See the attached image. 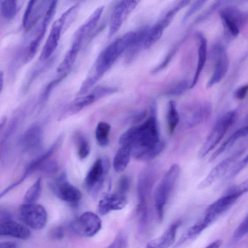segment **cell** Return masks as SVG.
<instances>
[{
    "mask_svg": "<svg viewBox=\"0 0 248 248\" xmlns=\"http://www.w3.org/2000/svg\"><path fill=\"white\" fill-rule=\"evenodd\" d=\"M241 196L232 188H231L225 195L208 206L203 218L194 225L196 230L201 233L228 210Z\"/></svg>",
    "mask_w": 248,
    "mask_h": 248,
    "instance_id": "cell-3",
    "label": "cell"
},
{
    "mask_svg": "<svg viewBox=\"0 0 248 248\" xmlns=\"http://www.w3.org/2000/svg\"><path fill=\"white\" fill-rule=\"evenodd\" d=\"M211 113V106L204 103L198 107L187 121L188 126L194 127L206 121Z\"/></svg>",
    "mask_w": 248,
    "mask_h": 248,
    "instance_id": "cell-26",
    "label": "cell"
},
{
    "mask_svg": "<svg viewBox=\"0 0 248 248\" xmlns=\"http://www.w3.org/2000/svg\"><path fill=\"white\" fill-rule=\"evenodd\" d=\"M131 184V178L128 176H123L120 179L118 192L125 195L130 189Z\"/></svg>",
    "mask_w": 248,
    "mask_h": 248,
    "instance_id": "cell-41",
    "label": "cell"
},
{
    "mask_svg": "<svg viewBox=\"0 0 248 248\" xmlns=\"http://www.w3.org/2000/svg\"><path fill=\"white\" fill-rule=\"evenodd\" d=\"M51 187L54 194L60 199L69 203L77 204L82 198V194L79 190L67 180L64 174L52 184Z\"/></svg>",
    "mask_w": 248,
    "mask_h": 248,
    "instance_id": "cell-11",
    "label": "cell"
},
{
    "mask_svg": "<svg viewBox=\"0 0 248 248\" xmlns=\"http://www.w3.org/2000/svg\"><path fill=\"white\" fill-rule=\"evenodd\" d=\"M219 16L226 33L234 38L238 35L240 27L248 19V14L232 6L222 9L219 12Z\"/></svg>",
    "mask_w": 248,
    "mask_h": 248,
    "instance_id": "cell-10",
    "label": "cell"
},
{
    "mask_svg": "<svg viewBox=\"0 0 248 248\" xmlns=\"http://www.w3.org/2000/svg\"><path fill=\"white\" fill-rule=\"evenodd\" d=\"M96 100L97 98L93 92L86 95L76 98L65 108L60 115L59 121L62 120L71 115L77 113Z\"/></svg>",
    "mask_w": 248,
    "mask_h": 248,
    "instance_id": "cell-19",
    "label": "cell"
},
{
    "mask_svg": "<svg viewBox=\"0 0 248 248\" xmlns=\"http://www.w3.org/2000/svg\"><path fill=\"white\" fill-rule=\"evenodd\" d=\"M0 7L2 16L8 20L13 19L18 10L17 1L14 0H0Z\"/></svg>",
    "mask_w": 248,
    "mask_h": 248,
    "instance_id": "cell-32",
    "label": "cell"
},
{
    "mask_svg": "<svg viewBox=\"0 0 248 248\" xmlns=\"http://www.w3.org/2000/svg\"><path fill=\"white\" fill-rule=\"evenodd\" d=\"M58 165L54 160H46L39 166L38 170L47 173H53L57 171Z\"/></svg>",
    "mask_w": 248,
    "mask_h": 248,
    "instance_id": "cell-40",
    "label": "cell"
},
{
    "mask_svg": "<svg viewBox=\"0 0 248 248\" xmlns=\"http://www.w3.org/2000/svg\"><path fill=\"white\" fill-rule=\"evenodd\" d=\"M198 36L200 41L198 63L193 79L190 85V88H193L196 85L206 60L207 40L201 33H199Z\"/></svg>",
    "mask_w": 248,
    "mask_h": 248,
    "instance_id": "cell-23",
    "label": "cell"
},
{
    "mask_svg": "<svg viewBox=\"0 0 248 248\" xmlns=\"http://www.w3.org/2000/svg\"><path fill=\"white\" fill-rule=\"evenodd\" d=\"M182 221L177 220L171 224L159 237L150 241L145 248H169L175 241L177 231Z\"/></svg>",
    "mask_w": 248,
    "mask_h": 248,
    "instance_id": "cell-18",
    "label": "cell"
},
{
    "mask_svg": "<svg viewBox=\"0 0 248 248\" xmlns=\"http://www.w3.org/2000/svg\"><path fill=\"white\" fill-rule=\"evenodd\" d=\"M206 2L204 0H198L193 3L186 12L182 19V23H185L194 13L198 11Z\"/></svg>",
    "mask_w": 248,
    "mask_h": 248,
    "instance_id": "cell-38",
    "label": "cell"
},
{
    "mask_svg": "<svg viewBox=\"0 0 248 248\" xmlns=\"http://www.w3.org/2000/svg\"><path fill=\"white\" fill-rule=\"evenodd\" d=\"M36 0H30L29 1L26 8L25 10L24 14L23 15L22 18V25L23 27L26 29L29 18L32 10L34 5L35 3Z\"/></svg>",
    "mask_w": 248,
    "mask_h": 248,
    "instance_id": "cell-42",
    "label": "cell"
},
{
    "mask_svg": "<svg viewBox=\"0 0 248 248\" xmlns=\"http://www.w3.org/2000/svg\"><path fill=\"white\" fill-rule=\"evenodd\" d=\"M244 150L237 151L230 156L222 160L214 167L206 177L198 185L199 189L206 188L215 182L226 175L231 168L242 155Z\"/></svg>",
    "mask_w": 248,
    "mask_h": 248,
    "instance_id": "cell-12",
    "label": "cell"
},
{
    "mask_svg": "<svg viewBox=\"0 0 248 248\" xmlns=\"http://www.w3.org/2000/svg\"><path fill=\"white\" fill-rule=\"evenodd\" d=\"M221 245V241L220 240H217L210 244L205 248H219Z\"/></svg>",
    "mask_w": 248,
    "mask_h": 248,
    "instance_id": "cell-47",
    "label": "cell"
},
{
    "mask_svg": "<svg viewBox=\"0 0 248 248\" xmlns=\"http://www.w3.org/2000/svg\"><path fill=\"white\" fill-rule=\"evenodd\" d=\"M122 53L116 39L99 54L86 78L95 84Z\"/></svg>",
    "mask_w": 248,
    "mask_h": 248,
    "instance_id": "cell-5",
    "label": "cell"
},
{
    "mask_svg": "<svg viewBox=\"0 0 248 248\" xmlns=\"http://www.w3.org/2000/svg\"><path fill=\"white\" fill-rule=\"evenodd\" d=\"M110 125L105 122H99L96 127L95 137L98 144L101 147H106L109 144V133Z\"/></svg>",
    "mask_w": 248,
    "mask_h": 248,
    "instance_id": "cell-27",
    "label": "cell"
},
{
    "mask_svg": "<svg viewBox=\"0 0 248 248\" xmlns=\"http://www.w3.org/2000/svg\"><path fill=\"white\" fill-rule=\"evenodd\" d=\"M132 155L131 149L127 146H121L116 153L113 160L114 170L121 172L127 167Z\"/></svg>",
    "mask_w": 248,
    "mask_h": 248,
    "instance_id": "cell-25",
    "label": "cell"
},
{
    "mask_svg": "<svg viewBox=\"0 0 248 248\" xmlns=\"http://www.w3.org/2000/svg\"><path fill=\"white\" fill-rule=\"evenodd\" d=\"M248 234V215L235 229L232 236V242L236 243Z\"/></svg>",
    "mask_w": 248,
    "mask_h": 248,
    "instance_id": "cell-34",
    "label": "cell"
},
{
    "mask_svg": "<svg viewBox=\"0 0 248 248\" xmlns=\"http://www.w3.org/2000/svg\"><path fill=\"white\" fill-rule=\"evenodd\" d=\"M139 2L138 0H122L115 6L110 18L108 33L109 37H112L119 31Z\"/></svg>",
    "mask_w": 248,
    "mask_h": 248,
    "instance_id": "cell-13",
    "label": "cell"
},
{
    "mask_svg": "<svg viewBox=\"0 0 248 248\" xmlns=\"http://www.w3.org/2000/svg\"><path fill=\"white\" fill-rule=\"evenodd\" d=\"M215 65L213 74L207 84L208 88L219 82L227 72L229 67L228 56L224 48L217 46L215 48Z\"/></svg>",
    "mask_w": 248,
    "mask_h": 248,
    "instance_id": "cell-15",
    "label": "cell"
},
{
    "mask_svg": "<svg viewBox=\"0 0 248 248\" xmlns=\"http://www.w3.org/2000/svg\"><path fill=\"white\" fill-rule=\"evenodd\" d=\"M64 234L63 228L61 226H58L51 229L49 232V236L53 240H59L63 237Z\"/></svg>",
    "mask_w": 248,
    "mask_h": 248,
    "instance_id": "cell-43",
    "label": "cell"
},
{
    "mask_svg": "<svg viewBox=\"0 0 248 248\" xmlns=\"http://www.w3.org/2000/svg\"><path fill=\"white\" fill-rule=\"evenodd\" d=\"M248 93V84L238 88L234 93V97L238 100H243Z\"/></svg>",
    "mask_w": 248,
    "mask_h": 248,
    "instance_id": "cell-44",
    "label": "cell"
},
{
    "mask_svg": "<svg viewBox=\"0 0 248 248\" xmlns=\"http://www.w3.org/2000/svg\"><path fill=\"white\" fill-rule=\"evenodd\" d=\"M57 4V0H53L50 3L39 30L35 37L30 42L27 49L25 50L24 59L25 62L31 60L35 54L42 40L44 37L49 23L56 11Z\"/></svg>",
    "mask_w": 248,
    "mask_h": 248,
    "instance_id": "cell-14",
    "label": "cell"
},
{
    "mask_svg": "<svg viewBox=\"0 0 248 248\" xmlns=\"http://www.w3.org/2000/svg\"><path fill=\"white\" fill-rule=\"evenodd\" d=\"M6 117L4 116L1 118L0 122V130L4 126L6 122Z\"/></svg>",
    "mask_w": 248,
    "mask_h": 248,
    "instance_id": "cell-49",
    "label": "cell"
},
{
    "mask_svg": "<svg viewBox=\"0 0 248 248\" xmlns=\"http://www.w3.org/2000/svg\"><path fill=\"white\" fill-rule=\"evenodd\" d=\"M78 154L81 159L88 156L90 152V146L87 140L83 135H79L77 138Z\"/></svg>",
    "mask_w": 248,
    "mask_h": 248,
    "instance_id": "cell-33",
    "label": "cell"
},
{
    "mask_svg": "<svg viewBox=\"0 0 248 248\" xmlns=\"http://www.w3.org/2000/svg\"><path fill=\"white\" fill-rule=\"evenodd\" d=\"M67 74L62 75L60 77L51 81L48 84L45 89L42 97V102H44L48 97L50 93L56 86H57L62 80L66 77Z\"/></svg>",
    "mask_w": 248,
    "mask_h": 248,
    "instance_id": "cell-39",
    "label": "cell"
},
{
    "mask_svg": "<svg viewBox=\"0 0 248 248\" xmlns=\"http://www.w3.org/2000/svg\"><path fill=\"white\" fill-rule=\"evenodd\" d=\"M188 84L185 80L181 81L173 85L167 92L170 95H179L184 93L188 88Z\"/></svg>",
    "mask_w": 248,
    "mask_h": 248,
    "instance_id": "cell-36",
    "label": "cell"
},
{
    "mask_svg": "<svg viewBox=\"0 0 248 248\" xmlns=\"http://www.w3.org/2000/svg\"><path fill=\"white\" fill-rule=\"evenodd\" d=\"M240 195L248 191V179L240 183L237 186L232 188Z\"/></svg>",
    "mask_w": 248,
    "mask_h": 248,
    "instance_id": "cell-45",
    "label": "cell"
},
{
    "mask_svg": "<svg viewBox=\"0 0 248 248\" xmlns=\"http://www.w3.org/2000/svg\"><path fill=\"white\" fill-rule=\"evenodd\" d=\"M17 244L11 241L1 242L0 244V248H17Z\"/></svg>",
    "mask_w": 248,
    "mask_h": 248,
    "instance_id": "cell-46",
    "label": "cell"
},
{
    "mask_svg": "<svg viewBox=\"0 0 248 248\" xmlns=\"http://www.w3.org/2000/svg\"><path fill=\"white\" fill-rule=\"evenodd\" d=\"M104 9V6L96 8L85 22L78 29L75 35L84 41L96 26Z\"/></svg>",
    "mask_w": 248,
    "mask_h": 248,
    "instance_id": "cell-21",
    "label": "cell"
},
{
    "mask_svg": "<svg viewBox=\"0 0 248 248\" xmlns=\"http://www.w3.org/2000/svg\"><path fill=\"white\" fill-rule=\"evenodd\" d=\"M128 244L126 235L122 232H120L113 241L106 248H127Z\"/></svg>",
    "mask_w": 248,
    "mask_h": 248,
    "instance_id": "cell-37",
    "label": "cell"
},
{
    "mask_svg": "<svg viewBox=\"0 0 248 248\" xmlns=\"http://www.w3.org/2000/svg\"><path fill=\"white\" fill-rule=\"evenodd\" d=\"M248 135V124L241 127L233 133L212 155L209 159L212 162L226 150L231 147L239 139Z\"/></svg>",
    "mask_w": 248,
    "mask_h": 248,
    "instance_id": "cell-24",
    "label": "cell"
},
{
    "mask_svg": "<svg viewBox=\"0 0 248 248\" xmlns=\"http://www.w3.org/2000/svg\"><path fill=\"white\" fill-rule=\"evenodd\" d=\"M180 172L179 165L172 164L158 185L155 194V206L158 220H163L165 205L174 188Z\"/></svg>",
    "mask_w": 248,
    "mask_h": 248,
    "instance_id": "cell-2",
    "label": "cell"
},
{
    "mask_svg": "<svg viewBox=\"0 0 248 248\" xmlns=\"http://www.w3.org/2000/svg\"><path fill=\"white\" fill-rule=\"evenodd\" d=\"M78 7V4L71 7L53 22L50 33L39 56L40 60L45 61L53 53L58 45L61 34L66 18Z\"/></svg>",
    "mask_w": 248,
    "mask_h": 248,
    "instance_id": "cell-6",
    "label": "cell"
},
{
    "mask_svg": "<svg viewBox=\"0 0 248 248\" xmlns=\"http://www.w3.org/2000/svg\"><path fill=\"white\" fill-rule=\"evenodd\" d=\"M236 116V111L232 110L226 113L217 120L200 149L199 157H204L217 146L234 122Z\"/></svg>",
    "mask_w": 248,
    "mask_h": 248,
    "instance_id": "cell-4",
    "label": "cell"
},
{
    "mask_svg": "<svg viewBox=\"0 0 248 248\" xmlns=\"http://www.w3.org/2000/svg\"><path fill=\"white\" fill-rule=\"evenodd\" d=\"M1 217V216H0ZM31 232L25 226L11 219L8 216L0 217V235L10 236L22 240L28 239Z\"/></svg>",
    "mask_w": 248,
    "mask_h": 248,
    "instance_id": "cell-16",
    "label": "cell"
},
{
    "mask_svg": "<svg viewBox=\"0 0 248 248\" xmlns=\"http://www.w3.org/2000/svg\"><path fill=\"white\" fill-rule=\"evenodd\" d=\"M62 137H60L51 145V147L43 154L33 160L27 167L25 172L22 177L18 181L17 183L19 185L24 181L31 173L34 170H38L39 166L44 162L49 159L53 154L57 150L60 146L62 141Z\"/></svg>",
    "mask_w": 248,
    "mask_h": 248,
    "instance_id": "cell-22",
    "label": "cell"
},
{
    "mask_svg": "<svg viewBox=\"0 0 248 248\" xmlns=\"http://www.w3.org/2000/svg\"><path fill=\"white\" fill-rule=\"evenodd\" d=\"M164 29L157 22L149 28L145 40L144 47L149 48L155 44L162 36Z\"/></svg>",
    "mask_w": 248,
    "mask_h": 248,
    "instance_id": "cell-31",
    "label": "cell"
},
{
    "mask_svg": "<svg viewBox=\"0 0 248 248\" xmlns=\"http://www.w3.org/2000/svg\"><path fill=\"white\" fill-rule=\"evenodd\" d=\"M42 191V178L38 177L28 189L24 197L25 203H33L39 198Z\"/></svg>",
    "mask_w": 248,
    "mask_h": 248,
    "instance_id": "cell-28",
    "label": "cell"
},
{
    "mask_svg": "<svg viewBox=\"0 0 248 248\" xmlns=\"http://www.w3.org/2000/svg\"><path fill=\"white\" fill-rule=\"evenodd\" d=\"M189 2L190 1L188 0H182L179 1L159 19L157 23L165 29L170 25L178 11L187 5Z\"/></svg>",
    "mask_w": 248,
    "mask_h": 248,
    "instance_id": "cell-30",
    "label": "cell"
},
{
    "mask_svg": "<svg viewBox=\"0 0 248 248\" xmlns=\"http://www.w3.org/2000/svg\"><path fill=\"white\" fill-rule=\"evenodd\" d=\"M150 115L142 124L132 127L119 138L121 146L131 149L132 155L138 160L148 161L156 157L165 148L159 139L156 118V105L153 101L150 106Z\"/></svg>",
    "mask_w": 248,
    "mask_h": 248,
    "instance_id": "cell-1",
    "label": "cell"
},
{
    "mask_svg": "<svg viewBox=\"0 0 248 248\" xmlns=\"http://www.w3.org/2000/svg\"><path fill=\"white\" fill-rule=\"evenodd\" d=\"M73 232L83 237H91L101 229L102 222L99 217L92 212H86L73 220L71 224Z\"/></svg>",
    "mask_w": 248,
    "mask_h": 248,
    "instance_id": "cell-9",
    "label": "cell"
},
{
    "mask_svg": "<svg viewBox=\"0 0 248 248\" xmlns=\"http://www.w3.org/2000/svg\"><path fill=\"white\" fill-rule=\"evenodd\" d=\"M127 203L125 195L119 192L106 195L99 202L98 211L101 215H105L112 211L123 209Z\"/></svg>",
    "mask_w": 248,
    "mask_h": 248,
    "instance_id": "cell-17",
    "label": "cell"
},
{
    "mask_svg": "<svg viewBox=\"0 0 248 248\" xmlns=\"http://www.w3.org/2000/svg\"><path fill=\"white\" fill-rule=\"evenodd\" d=\"M19 214L21 219L33 229H43L47 222L46 210L40 204L24 203L19 208Z\"/></svg>",
    "mask_w": 248,
    "mask_h": 248,
    "instance_id": "cell-8",
    "label": "cell"
},
{
    "mask_svg": "<svg viewBox=\"0 0 248 248\" xmlns=\"http://www.w3.org/2000/svg\"><path fill=\"white\" fill-rule=\"evenodd\" d=\"M248 164V155L244 158L234 164L226 174V179H230L237 175Z\"/></svg>",
    "mask_w": 248,
    "mask_h": 248,
    "instance_id": "cell-35",
    "label": "cell"
},
{
    "mask_svg": "<svg viewBox=\"0 0 248 248\" xmlns=\"http://www.w3.org/2000/svg\"><path fill=\"white\" fill-rule=\"evenodd\" d=\"M109 166L107 159L98 158L94 162L85 177V187L94 198L97 196L103 186L104 176L108 172Z\"/></svg>",
    "mask_w": 248,
    "mask_h": 248,
    "instance_id": "cell-7",
    "label": "cell"
},
{
    "mask_svg": "<svg viewBox=\"0 0 248 248\" xmlns=\"http://www.w3.org/2000/svg\"><path fill=\"white\" fill-rule=\"evenodd\" d=\"M167 123L169 132L172 134L179 121V116L174 101L169 102L167 114Z\"/></svg>",
    "mask_w": 248,
    "mask_h": 248,
    "instance_id": "cell-29",
    "label": "cell"
},
{
    "mask_svg": "<svg viewBox=\"0 0 248 248\" xmlns=\"http://www.w3.org/2000/svg\"><path fill=\"white\" fill-rule=\"evenodd\" d=\"M42 130L37 125L29 128L22 137V142L24 148L29 151L38 149L42 141Z\"/></svg>",
    "mask_w": 248,
    "mask_h": 248,
    "instance_id": "cell-20",
    "label": "cell"
},
{
    "mask_svg": "<svg viewBox=\"0 0 248 248\" xmlns=\"http://www.w3.org/2000/svg\"><path fill=\"white\" fill-rule=\"evenodd\" d=\"M4 83V79H3V74L2 71H0V93L2 92L3 83Z\"/></svg>",
    "mask_w": 248,
    "mask_h": 248,
    "instance_id": "cell-48",
    "label": "cell"
}]
</instances>
